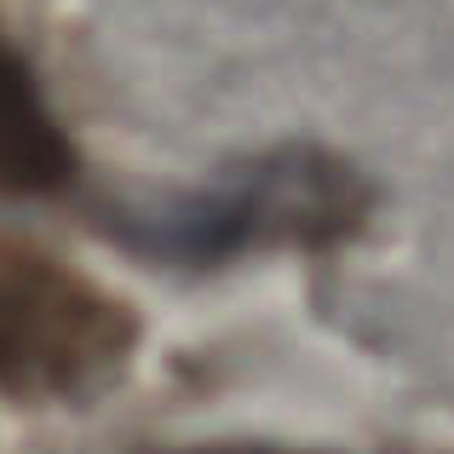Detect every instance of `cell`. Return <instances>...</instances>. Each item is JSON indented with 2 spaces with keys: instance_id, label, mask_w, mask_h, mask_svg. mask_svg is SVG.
I'll use <instances>...</instances> for the list:
<instances>
[{
  "instance_id": "1",
  "label": "cell",
  "mask_w": 454,
  "mask_h": 454,
  "mask_svg": "<svg viewBox=\"0 0 454 454\" xmlns=\"http://www.w3.org/2000/svg\"><path fill=\"white\" fill-rule=\"evenodd\" d=\"M138 322L64 259L0 236V391L58 403L98 391L133 356Z\"/></svg>"
},
{
  "instance_id": "2",
  "label": "cell",
  "mask_w": 454,
  "mask_h": 454,
  "mask_svg": "<svg viewBox=\"0 0 454 454\" xmlns=\"http://www.w3.org/2000/svg\"><path fill=\"white\" fill-rule=\"evenodd\" d=\"M368 213V184L345 161L322 150H282L247 173L224 178L219 190L184 201L167 219L138 224V242L161 259L213 265L265 242L333 247Z\"/></svg>"
},
{
  "instance_id": "3",
  "label": "cell",
  "mask_w": 454,
  "mask_h": 454,
  "mask_svg": "<svg viewBox=\"0 0 454 454\" xmlns=\"http://www.w3.org/2000/svg\"><path fill=\"white\" fill-rule=\"evenodd\" d=\"M75 178V145L41 92V75L0 23V196H58Z\"/></svg>"
},
{
  "instance_id": "4",
  "label": "cell",
  "mask_w": 454,
  "mask_h": 454,
  "mask_svg": "<svg viewBox=\"0 0 454 454\" xmlns=\"http://www.w3.org/2000/svg\"><path fill=\"white\" fill-rule=\"evenodd\" d=\"M190 454H277V449H190Z\"/></svg>"
}]
</instances>
